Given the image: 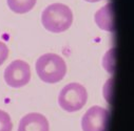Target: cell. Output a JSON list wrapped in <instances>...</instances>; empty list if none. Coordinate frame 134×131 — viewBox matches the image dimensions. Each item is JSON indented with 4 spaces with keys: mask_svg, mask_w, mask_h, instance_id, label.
I'll return each mask as SVG.
<instances>
[{
    "mask_svg": "<svg viewBox=\"0 0 134 131\" xmlns=\"http://www.w3.org/2000/svg\"><path fill=\"white\" fill-rule=\"evenodd\" d=\"M41 22L46 29L58 34L66 30L71 26L73 22V14L68 5L62 3H53L42 12Z\"/></svg>",
    "mask_w": 134,
    "mask_h": 131,
    "instance_id": "6da1fadb",
    "label": "cell"
},
{
    "mask_svg": "<svg viewBox=\"0 0 134 131\" xmlns=\"http://www.w3.org/2000/svg\"><path fill=\"white\" fill-rule=\"evenodd\" d=\"M36 73L41 81L54 84L61 81L66 74L64 60L56 54H44L36 62Z\"/></svg>",
    "mask_w": 134,
    "mask_h": 131,
    "instance_id": "7a4b0ae2",
    "label": "cell"
},
{
    "mask_svg": "<svg viewBox=\"0 0 134 131\" xmlns=\"http://www.w3.org/2000/svg\"><path fill=\"white\" fill-rule=\"evenodd\" d=\"M87 100V89L79 83H70L65 85L58 95L59 106L68 112L80 110L86 105Z\"/></svg>",
    "mask_w": 134,
    "mask_h": 131,
    "instance_id": "3957f363",
    "label": "cell"
},
{
    "mask_svg": "<svg viewBox=\"0 0 134 131\" xmlns=\"http://www.w3.org/2000/svg\"><path fill=\"white\" fill-rule=\"evenodd\" d=\"M31 79L30 65L22 60L13 61L4 70L5 83L14 88L25 86Z\"/></svg>",
    "mask_w": 134,
    "mask_h": 131,
    "instance_id": "277c9868",
    "label": "cell"
},
{
    "mask_svg": "<svg viewBox=\"0 0 134 131\" xmlns=\"http://www.w3.org/2000/svg\"><path fill=\"white\" fill-rule=\"evenodd\" d=\"M109 111L100 106L91 107L83 115L81 127L83 131H107Z\"/></svg>",
    "mask_w": 134,
    "mask_h": 131,
    "instance_id": "5b68a950",
    "label": "cell"
},
{
    "mask_svg": "<svg viewBox=\"0 0 134 131\" xmlns=\"http://www.w3.org/2000/svg\"><path fill=\"white\" fill-rule=\"evenodd\" d=\"M50 126L47 117L40 113L32 112L24 115L18 126V131H49Z\"/></svg>",
    "mask_w": 134,
    "mask_h": 131,
    "instance_id": "8992f818",
    "label": "cell"
},
{
    "mask_svg": "<svg viewBox=\"0 0 134 131\" xmlns=\"http://www.w3.org/2000/svg\"><path fill=\"white\" fill-rule=\"evenodd\" d=\"M95 22L99 28H102L107 31H113L114 25H113V12H112V5L111 3L106 4L104 8L99 9L94 16Z\"/></svg>",
    "mask_w": 134,
    "mask_h": 131,
    "instance_id": "52a82bcc",
    "label": "cell"
},
{
    "mask_svg": "<svg viewBox=\"0 0 134 131\" xmlns=\"http://www.w3.org/2000/svg\"><path fill=\"white\" fill-rule=\"evenodd\" d=\"M37 0H8L9 8L17 14H25L35 6Z\"/></svg>",
    "mask_w": 134,
    "mask_h": 131,
    "instance_id": "ba28073f",
    "label": "cell"
},
{
    "mask_svg": "<svg viewBox=\"0 0 134 131\" xmlns=\"http://www.w3.org/2000/svg\"><path fill=\"white\" fill-rule=\"evenodd\" d=\"M13 124L8 112L0 110V131H12Z\"/></svg>",
    "mask_w": 134,
    "mask_h": 131,
    "instance_id": "9c48e42d",
    "label": "cell"
},
{
    "mask_svg": "<svg viewBox=\"0 0 134 131\" xmlns=\"http://www.w3.org/2000/svg\"><path fill=\"white\" fill-rule=\"evenodd\" d=\"M8 57H9V48L5 45V43L0 41V65H2L5 62Z\"/></svg>",
    "mask_w": 134,
    "mask_h": 131,
    "instance_id": "30bf717a",
    "label": "cell"
},
{
    "mask_svg": "<svg viewBox=\"0 0 134 131\" xmlns=\"http://www.w3.org/2000/svg\"><path fill=\"white\" fill-rule=\"evenodd\" d=\"M88 2H98V1H102V0H86Z\"/></svg>",
    "mask_w": 134,
    "mask_h": 131,
    "instance_id": "8fae6325",
    "label": "cell"
}]
</instances>
